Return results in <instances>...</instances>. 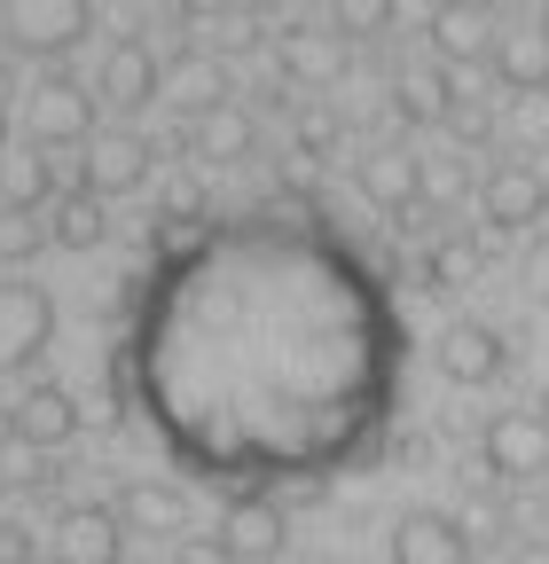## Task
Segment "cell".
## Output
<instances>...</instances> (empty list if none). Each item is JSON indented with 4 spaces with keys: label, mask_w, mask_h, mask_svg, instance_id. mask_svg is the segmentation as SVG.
Returning <instances> with one entry per match:
<instances>
[{
    "label": "cell",
    "mask_w": 549,
    "mask_h": 564,
    "mask_svg": "<svg viewBox=\"0 0 549 564\" xmlns=\"http://www.w3.org/2000/svg\"><path fill=\"white\" fill-rule=\"evenodd\" d=\"M95 87H79V79H63V70H47V79H32L24 87V141L32 150H87L95 141Z\"/></svg>",
    "instance_id": "obj_1"
},
{
    "label": "cell",
    "mask_w": 549,
    "mask_h": 564,
    "mask_svg": "<svg viewBox=\"0 0 549 564\" xmlns=\"http://www.w3.org/2000/svg\"><path fill=\"white\" fill-rule=\"evenodd\" d=\"M478 220H487L495 236H526V228H541V220H549V181H541V165L503 158V165L478 173Z\"/></svg>",
    "instance_id": "obj_2"
},
{
    "label": "cell",
    "mask_w": 549,
    "mask_h": 564,
    "mask_svg": "<svg viewBox=\"0 0 549 564\" xmlns=\"http://www.w3.org/2000/svg\"><path fill=\"white\" fill-rule=\"evenodd\" d=\"M0 32L24 55H72L95 32V0H9L0 9Z\"/></svg>",
    "instance_id": "obj_3"
},
{
    "label": "cell",
    "mask_w": 549,
    "mask_h": 564,
    "mask_svg": "<svg viewBox=\"0 0 549 564\" xmlns=\"http://www.w3.org/2000/svg\"><path fill=\"white\" fill-rule=\"evenodd\" d=\"M47 345H55V299L40 282L0 274V369H32Z\"/></svg>",
    "instance_id": "obj_4"
},
{
    "label": "cell",
    "mask_w": 549,
    "mask_h": 564,
    "mask_svg": "<svg viewBox=\"0 0 549 564\" xmlns=\"http://www.w3.org/2000/svg\"><path fill=\"white\" fill-rule=\"evenodd\" d=\"M478 455H487V470L510 478V486L541 478L549 470V415L541 408H503L487 432H478Z\"/></svg>",
    "instance_id": "obj_5"
},
{
    "label": "cell",
    "mask_w": 549,
    "mask_h": 564,
    "mask_svg": "<svg viewBox=\"0 0 549 564\" xmlns=\"http://www.w3.org/2000/svg\"><path fill=\"white\" fill-rule=\"evenodd\" d=\"M432 361H440V377H448L455 392H478V384H495V377L510 369V345H503L495 322H448L440 345H432Z\"/></svg>",
    "instance_id": "obj_6"
},
{
    "label": "cell",
    "mask_w": 549,
    "mask_h": 564,
    "mask_svg": "<svg viewBox=\"0 0 549 564\" xmlns=\"http://www.w3.org/2000/svg\"><path fill=\"white\" fill-rule=\"evenodd\" d=\"M95 102H110L118 118L165 102V63H158L142 40H118V47L103 55V70H95Z\"/></svg>",
    "instance_id": "obj_7"
},
{
    "label": "cell",
    "mask_w": 549,
    "mask_h": 564,
    "mask_svg": "<svg viewBox=\"0 0 549 564\" xmlns=\"http://www.w3.org/2000/svg\"><path fill=\"white\" fill-rule=\"evenodd\" d=\"M150 133H133V126H110V133H95L87 141V165H79V188H95L103 204L110 196H126V188H142L150 181Z\"/></svg>",
    "instance_id": "obj_8"
},
{
    "label": "cell",
    "mask_w": 549,
    "mask_h": 564,
    "mask_svg": "<svg viewBox=\"0 0 549 564\" xmlns=\"http://www.w3.org/2000/svg\"><path fill=\"white\" fill-rule=\"evenodd\" d=\"M126 556V518L110 502H72L55 518V564H118Z\"/></svg>",
    "instance_id": "obj_9"
},
{
    "label": "cell",
    "mask_w": 549,
    "mask_h": 564,
    "mask_svg": "<svg viewBox=\"0 0 549 564\" xmlns=\"http://www.w3.org/2000/svg\"><path fill=\"white\" fill-rule=\"evenodd\" d=\"M9 432L32 440L40 455H47V447H72V440H79V400H72V384H47V377L24 384L17 408H9Z\"/></svg>",
    "instance_id": "obj_10"
},
{
    "label": "cell",
    "mask_w": 549,
    "mask_h": 564,
    "mask_svg": "<svg viewBox=\"0 0 549 564\" xmlns=\"http://www.w3.org/2000/svg\"><path fill=\"white\" fill-rule=\"evenodd\" d=\"M220 549H228V564H274V556H283V541H291V525H283V510H274V502H259V494H251V502H228L220 510V533H213Z\"/></svg>",
    "instance_id": "obj_11"
},
{
    "label": "cell",
    "mask_w": 549,
    "mask_h": 564,
    "mask_svg": "<svg viewBox=\"0 0 549 564\" xmlns=\"http://www.w3.org/2000/svg\"><path fill=\"white\" fill-rule=\"evenodd\" d=\"M392 564H471V533L448 510H408L392 525Z\"/></svg>",
    "instance_id": "obj_12"
},
{
    "label": "cell",
    "mask_w": 549,
    "mask_h": 564,
    "mask_svg": "<svg viewBox=\"0 0 549 564\" xmlns=\"http://www.w3.org/2000/svg\"><path fill=\"white\" fill-rule=\"evenodd\" d=\"M495 79L510 87V95H534V87H549V17H526V24H510L503 40H495Z\"/></svg>",
    "instance_id": "obj_13"
},
{
    "label": "cell",
    "mask_w": 549,
    "mask_h": 564,
    "mask_svg": "<svg viewBox=\"0 0 549 564\" xmlns=\"http://www.w3.org/2000/svg\"><path fill=\"white\" fill-rule=\"evenodd\" d=\"M274 55H283V79H299V87H337V79H346V40H337V32L291 24Z\"/></svg>",
    "instance_id": "obj_14"
},
{
    "label": "cell",
    "mask_w": 549,
    "mask_h": 564,
    "mask_svg": "<svg viewBox=\"0 0 549 564\" xmlns=\"http://www.w3.org/2000/svg\"><path fill=\"white\" fill-rule=\"evenodd\" d=\"M47 243H55V251H103V243H110V204H103L95 188L55 196V204H47Z\"/></svg>",
    "instance_id": "obj_15"
},
{
    "label": "cell",
    "mask_w": 549,
    "mask_h": 564,
    "mask_svg": "<svg viewBox=\"0 0 549 564\" xmlns=\"http://www.w3.org/2000/svg\"><path fill=\"white\" fill-rule=\"evenodd\" d=\"M110 510L126 518V533H158V541L189 525V502H181V494H173V486H158V478H133V486L118 494V502H110Z\"/></svg>",
    "instance_id": "obj_16"
},
{
    "label": "cell",
    "mask_w": 549,
    "mask_h": 564,
    "mask_svg": "<svg viewBox=\"0 0 549 564\" xmlns=\"http://www.w3.org/2000/svg\"><path fill=\"white\" fill-rule=\"evenodd\" d=\"M189 150H196V158H213V165L251 158V110H236V102L196 110V118H189Z\"/></svg>",
    "instance_id": "obj_17"
},
{
    "label": "cell",
    "mask_w": 549,
    "mask_h": 564,
    "mask_svg": "<svg viewBox=\"0 0 549 564\" xmlns=\"http://www.w3.org/2000/svg\"><path fill=\"white\" fill-rule=\"evenodd\" d=\"M354 181H362V196L377 212H408L417 204V150H369Z\"/></svg>",
    "instance_id": "obj_18"
},
{
    "label": "cell",
    "mask_w": 549,
    "mask_h": 564,
    "mask_svg": "<svg viewBox=\"0 0 549 564\" xmlns=\"http://www.w3.org/2000/svg\"><path fill=\"white\" fill-rule=\"evenodd\" d=\"M392 110H400L408 126H432V118H448V110H455V79H448V63L400 70V79H392Z\"/></svg>",
    "instance_id": "obj_19"
},
{
    "label": "cell",
    "mask_w": 549,
    "mask_h": 564,
    "mask_svg": "<svg viewBox=\"0 0 549 564\" xmlns=\"http://www.w3.org/2000/svg\"><path fill=\"white\" fill-rule=\"evenodd\" d=\"M165 102H181L189 118L213 110V102H228V70H220L213 55H181V63H165Z\"/></svg>",
    "instance_id": "obj_20"
},
{
    "label": "cell",
    "mask_w": 549,
    "mask_h": 564,
    "mask_svg": "<svg viewBox=\"0 0 549 564\" xmlns=\"http://www.w3.org/2000/svg\"><path fill=\"white\" fill-rule=\"evenodd\" d=\"M495 40H487V17H463V9H432V63H487Z\"/></svg>",
    "instance_id": "obj_21"
},
{
    "label": "cell",
    "mask_w": 549,
    "mask_h": 564,
    "mask_svg": "<svg viewBox=\"0 0 549 564\" xmlns=\"http://www.w3.org/2000/svg\"><path fill=\"white\" fill-rule=\"evenodd\" d=\"M478 274H487V243H478V236H440L424 251V282H432V291H471Z\"/></svg>",
    "instance_id": "obj_22"
},
{
    "label": "cell",
    "mask_w": 549,
    "mask_h": 564,
    "mask_svg": "<svg viewBox=\"0 0 549 564\" xmlns=\"http://www.w3.org/2000/svg\"><path fill=\"white\" fill-rule=\"evenodd\" d=\"M63 188H55V158L47 150H24L9 158V188H0V204H24V212H47Z\"/></svg>",
    "instance_id": "obj_23"
},
{
    "label": "cell",
    "mask_w": 549,
    "mask_h": 564,
    "mask_svg": "<svg viewBox=\"0 0 549 564\" xmlns=\"http://www.w3.org/2000/svg\"><path fill=\"white\" fill-rule=\"evenodd\" d=\"M392 17H400V0H330V32L346 40V47L385 40V32H392Z\"/></svg>",
    "instance_id": "obj_24"
},
{
    "label": "cell",
    "mask_w": 549,
    "mask_h": 564,
    "mask_svg": "<svg viewBox=\"0 0 549 564\" xmlns=\"http://www.w3.org/2000/svg\"><path fill=\"white\" fill-rule=\"evenodd\" d=\"M40 243H47V212L0 204V267H24V259H40Z\"/></svg>",
    "instance_id": "obj_25"
},
{
    "label": "cell",
    "mask_w": 549,
    "mask_h": 564,
    "mask_svg": "<svg viewBox=\"0 0 549 564\" xmlns=\"http://www.w3.org/2000/svg\"><path fill=\"white\" fill-rule=\"evenodd\" d=\"M463 188H471V173H463L448 150H440V158H417V204H455Z\"/></svg>",
    "instance_id": "obj_26"
},
{
    "label": "cell",
    "mask_w": 549,
    "mask_h": 564,
    "mask_svg": "<svg viewBox=\"0 0 549 564\" xmlns=\"http://www.w3.org/2000/svg\"><path fill=\"white\" fill-rule=\"evenodd\" d=\"M510 141L518 150H549V87L510 95Z\"/></svg>",
    "instance_id": "obj_27"
},
{
    "label": "cell",
    "mask_w": 549,
    "mask_h": 564,
    "mask_svg": "<svg viewBox=\"0 0 549 564\" xmlns=\"http://www.w3.org/2000/svg\"><path fill=\"white\" fill-rule=\"evenodd\" d=\"M173 9H181L189 24H213V17H236L244 0H173Z\"/></svg>",
    "instance_id": "obj_28"
},
{
    "label": "cell",
    "mask_w": 549,
    "mask_h": 564,
    "mask_svg": "<svg viewBox=\"0 0 549 564\" xmlns=\"http://www.w3.org/2000/svg\"><path fill=\"white\" fill-rule=\"evenodd\" d=\"M534 299H541V306H549V243H541V251H534Z\"/></svg>",
    "instance_id": "obj_29"
},
{
    "label": "cell",
    "mask_w": 549,
    "mask_h": 564,
    "mask_svg": "<svg viewBox=\"0 0 549 564\" xmlns=\"http://www.w3.org/2000/svg\"><path fill=\"white\" fill-rule=\"evenodd\" d=\"M432 9H463V17H487V9H503V0H432Z\"/></svg>",
    "instance_id": "obj_30"
},
{
    "label": "cell",
    "mask_w": 549,
    "mask_h": 564,
    "mask_svg": "<svg viewBox=\"0 0 549 564\" xmlns=\"http://www.w3.org/2000/svg\"><path fill=\"white\" fill-rule=\"evenodd\" d=\"M0 141H9V102H0Z\"/></svg>",
    "instance_id": "obj_31"
},
{
    "label": "cell",
    "mask_w": 549,
    "mask_h": 564,
    "mask_svg": "<svg viewBox=\"0 0 549 564\" xmlns=\"http://www.w3.org/2000/svg\"><path fill=\"white\" fill-rule=\"evenodd\" d=\"M541 415H549V384H541Z\"/></svg>",
    "instance_id": "obj_32"
}]
</instances>
